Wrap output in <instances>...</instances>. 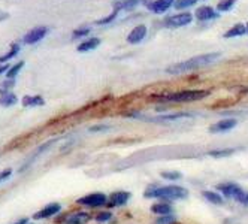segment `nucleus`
<instances>
[{
    "label": "nucleus",
    "instance_id": "obj_11",
    "mask_svg": "<svg viewBox=\"0 0 248 224\" xmlns=\"http://www.w3.org/2000/svg\"><path fill=\"white\" fill-rule=\"evenodd\" d=\"M236 119L235 118H224V119H220L216 124H212L209 127V132L211 133H224V132H229L236 127Z\"/></svg>",
    "mask_w": 248,
    "mask_h": 224
},
{
    "label": "nucleus",
    "instance_id": "obj_25",
    "mask_svg": "<svg viewBox=\"0 0 248 224\" xmlns=\"http://www.w3.org/2000/svg\"><path fill=\"white\" fill-rule=\"evenodd\" d=\"M160 177L163 179H166V181H173L175 182V181H180L183 178V174L178 170H165L160 174Z\"/></svg>",
    "mask_w": 248,
    "mask_h": 224
},
{
    "label": "nucleus",
    "instance_id": "obj_19",
    "mask_svg": "<svg viewBox=\"0 0 248 224\" xmlns=\"http://www.w3.org/2000/svg\"><path fill=\"white\" fill-rule=\"evenodd\" d=\"M236 151H238L236 148H217V149H211L208 152V156L214 159H226V157L233 156Z\"/></svg>",
    "mask_w": 248,
    "mask_h": 224
},
{
    "label": "nucleus",
    "instance_id": "obj_3",
    "mask_svg": "<svg viewBox=\"0 0 248 224\" xmlns=\"http://www.w3.org/2000/svg\"><path fill=\"white\" fill-rule=\"evenodd\" d=\"M211 96V90L196 89V90H181L173 93H165V94H155L154 99H157L162 103H193L199 102Z\"/></svg>",
    "mask_w": 248,
    "mask_h": 224
},
{
    "label": "nucleus",
    "instance_id": "obj_5",
    "mask_svg": "<svg viewBox=\"0 0 248 224\" xmlns=\"http://www.w3.org/2000/svg\"><path fill=\"white\" fill-rule=\"evenodd\" d=\"M108 194L96 192V193H90V194H85L79 199H77V203L81 206H85V208H102V206H106L108 203Z\"/></svg>",
    "mask_w": 248,
    "mask_h": 224
},
{
    "label": "nucleus",
    "instance_id": "obj_29",
    "mask_svg": "<svg viewBox=\"0 0 248 224\" xmlns=\"http://www.w3.org/2000/svg\"><path fill=\"white\" fill-rule=\"evenodd\" d=\"M94 220L100 224H105V223H109L112 220V212L111 211H100L96 214Z\"/></svg>",
    "mask_w": 248,
    "mask_h": 224
},
{
    "label": "nucleus",
    "instance_id": "obj_2",
    "mask_svg": "<svg viewBox=\"0 0 248 224\" xmlns=\"http://www.w3.org/2000/svg\"><path fill=\"white\" fill-rule=\"evenodd\" d=\"M221 54L220 53H209V54H202V56H198V57H193L190 60H186V61H181V63H175V64H170L166 72L169 75H183V74H187V72H191V71H196V69H202V67H206L212 63H216L217 60H220Z\"/></svg>",
    "mask_w": 248,
    "mask_h": 224
},
{
    "label": "nucleus",
    "instance_id": "obj_34",
    "mask_svg": "<svg viewBox=\"0 0 248 224\" xmlns=\"http://www.w3.org/2000/svg\"><path fill=\"white\" fill-rule=\"evenodd\" d=\"M14 85H15V79H6L5 82H2V85H0V94L8 93Z\"/></svg>",
    "mask_w": 248,
    "mask_h": 224
},
{
    "label": "nucleus",
    "instance_id": "obj_7",
    "mask_svg": "<svg viewBox=\"0 0 248 224\" xmlns=\"http://www.w3.org/2000/svg\"><path fill=\"white\" fill-rule=\"evenodd\" d=\"M132 197V193L130 192H124V190H118V192H114L109 194L108 197V206L109 209H114V208H121V206L127 205V202L130 200Z\"/></svg>",
    "mask_w": 248,
    "mask_h": 224
},
{
    "label": "nucleus",
    "instance_id": "obj_10",
    "mask_svg": "<svg viewBox=\"0 0 248 224\" xmlns=\"http://www.w3.org/2000/svg\"><path fill=\"white\" fill-rule=\"evenodd\" d=\"M62 211V205L54 202V203H48L46 206H44V208L41 211H38L36 214L33 215L34 220H46V218H51L54 217L56 214H59Z\"/></svg>",
    "mask_w": 248,
    "mask_h": 224
},
{
    "label": "nucleus",
    "instance_id": "obj_17",
    "mask_svg": "<svg viewBox=\"0 0 248 224\" xmlns=\"http://www.w3.org/2000/svg\"><path fill=\"white\" fill-rule=\"evenodd\" d=\"M202 197L206 200V202H209L211 205H217V206H220V205H223L224 203V196L220 193V192H212V190H203L202 192Z\"/></svg>",
    "mask_w": 248,
    "mask_h": 224
},
{
    "label": "nucleus",
    "instance_id": "obj_21",
    "mask_svg": "<svg viewBox=\"0 0 248 224\" xmlns=\"http://www.w3.org/2000/svg\"><path fill=\"white\" fill-rule=\"evenodd\" d=\"M100 45V39L99 38H92V39H87L82 44L78 45V53H88V51L96 49Z\"/></svg>",
    "mask_w": 248,
    "mask_h": 224
},
{
    "label": "nucleus",
    "instance_id": "obj_12",
    "mask_svg": "<svg viewBox=\"0 0 248 224\" xmlns=\"http://www.w3.org/2000/svg\"><path fill=\"white\" fill-rule=\"evenodd\" d=\"M88 221H92V215L88 212H84V211L74 212V214L66 215L63 218L64 224H87Z\"/></svg>",
    "mask_w": 248,
    "mask_h": 224
},
{
    "label": "nucleus",
    "instance_id": "obj_38",
    "mask_svg": "<svg viewBox=\"0 0 248 224\" xmlns=\"http://www.w3.org/2000/svg\"><path fill=\"white\" fill-rule=\"evenodd\" d=\"M9 71V66L8 64H2L0 66V75H2L3 72H8Z\"/></svg>",
    "mask_w": 248,
    "mask_h": 224
},
{
    "label": "nucleus",
    "instance_id": "obj_35",
    "mask_svg": "<svg viewBox=\"0 0 248 224\" xmlns=\"http://www.w3.org/2000/svg\"><path fill=\"white\" fill-rule=\"evenodd\" d=\"M11 175H12V170L11 169H5V170L0 172V184H2L3 181H6Z\"/></svg>",
    "mask_w": 248,
    "mask_h": 224
},
{
    "label": "nucleus",
    "instance_id": "obj_13",
    "mask_svg": "<svg viewBox=\"0 0 248 224\" xmlns=\"http://www.w3.org/2000/svg\"><path fill=\"white\" fill-rule=\"evenodd\" d=\"M194 16L198 18V21H209L218 18V12L216 9H212L211 6H201L194 12Z\"/></svg>",
    "mask_w": 248,
    "mask_h": 224
},
{
    "label": "nucleus",
    "instance_id": "obj_37",
    "mask_svg": "<svg viewBox=\"0 0 248 224\" xmlns=\"http://www.w3.org/2000/svg\"><path fill=\"white\" fill-rule=\"evenodd\" d=\"M9 18V14L8 12H3V11H0V21H5Z\"/></svg>",
    "mask_w": 248,
    "mask_h": 224
},
{
    "label": "nucleus",
    "instance_id": "obj_4",
    "mask_svg": "<svg viewBox=\"0 0 248 224\" xmlns=\"http://www.w3.org/2000/svg\"><path fill=\"white\" fill-rule=\"evenodd\" d=\"M193 114L190 112H170V114H160V115H153V117H142L139 118L144 119L147 123H157V124H168V123H178L183 119L191 118Z\"/></svg>",
    "mask_w": 248,
    "mask_h": 224
},
{
    "label": "nucleus",
    "instance_id": "obj_24",
    "mask_svg": "<svg viewBox=\"0 0 248 224\" xmlns=\"http://www.w3.org/2000/svg\"><path fill=\"white\" fill-rule=\"evenodd\" d=\"M20 49H21V46H20V44H12L11 45V49L8 51V53L5 54V56H2V57H0V63H6V61H9L11 59H14L16 54H18L20 53Z\"/></svg>",
    "mask_w": 248,
    "mask_h": 224
},
{
    "label": "nucleus",
    "instance_id": "obj_1",
    "mask_svg": "<svg viewBox=\"0 0 248 224\" xmlns=\"http://www.w3.org/2000/svg\"><path fill=\"white\" fill-rule=\"evenodd\" d=\"M145 199H158L165 202H178L184 200L188 197V190L181 185H160V184H150L145 192H144Z\"/></svg>",
    "mask_w": 248,
    "mask_h": 224
},
{
    "label": "nucleus",
    "instance_id": "obj_41",
    "mask_svg": "<svg viewBox=\"0 0 248 224\" xmlns=\"http://www.w3.org/2000/svg\"><path fill=\"white\" fill-rule=\"evenodd\" d=\"M27 224H29V223H27Z\"/></svg>",
    "mask_w": 248,
    "mask_h": 224
},
{
    "label": "nucleus",
    "instance_id": "obj_9",
    "mask_svg": "<svg viewBox=\"0 0 248 224\" xmlns=\"http://www.w3.org/2000/svg\"><path fill=\"white\" fill-rule=\"evenodd\" d=\"M48 31H49V29L48 27H45V26H39V27H34V29H31L26 36H24V44H27V45H33V44H38L39 41H42L46 34H48Z\"/></svg>",
    "mask_w": 248,
    "mask_h": 224
},
{
    "label": "nucleus",
    "instance_id": "obj_40",
    "mask_svg": "<svg viewBox=\"0 0 248 224\" xmlns=\"http://www.w3.org/2000/svg\"><path fill=\"white\" fill-rule=\"evenodd\" d=\"M245 27H247V33H248V23L245 24Z\"/></svg>",
    "mask_w": 248,
    "mask_h": 224
},
{
    "label": "nucleus",
    "instance_id": "obj_14",
    "mask_svg": "<svg viewBox=\"0 0 248 224\" xmlns=\"http://www.w3.org/2000/svg\"><path fill=\"white\" fill-rule=\"evenodd\" d=\"M150 209L157 217H160V215H170L173 212V208H172L170 202H165V200H158L157 203L151 205Z\"/></svg>",
    "mask_w": 248,
    "mask_h": 224
},
{
    "label": "nucleus",
    "instance_id": "obj_20",
    "mask_svg": "<svg viewBox=\"0 0 248 224\" xmlns=\"http://www.w3.org/2000/svg\"><path fill=\"white\" fill-rule=\"evenodd\" d=\"M21 103L26 108H34V106H44L45 100L42 96H24Z\"/></svg>",
    "mask_w": 248,
    "mask_h": 224
},
{
    "label": "nucleus",
    "instance_id": "obj_23",
    "mask_svg": "<svg viewBox=\"0 0 248 224\" xmlns=\"http://www.w3.org/2000/svg\"><path fill=\"white\" fill-rule=\"evenodd\" d=\"M16 102H18V97H16V96H15L14 93H11V91L0 94V106L8 108V106L15 105Z\"/></svg>",
    "mask_w": 248,
    "mask_h": 224
},
{
    "label": "nucleus",
    "instance_id": "obj_30",
    "mask_svg": "<svg viewBox=\"0 0 248 224\" xmlns=\"http://www.w3.org/2000/svg\"><path fill=\"white\" fill-rule=\"evenodd\" d=\"M196 2L198 0H175V9H180V11H183V9H187V8H190V6H193V5H196Z\"/></svg>",
    "mask_w": 248,
    "mask_h": 224
},
{
    "label": "nucleus",
    "instance_id": "obj_33",
    "mask_svg": "<svg viewBox=\"0 0 248 224\" xmlns=\"http://www.w3.org/2000/svg\"><path fill=\"white\" fill-rule=\"evenodd\" d=\"M118 12L120 11H117V9H114L108 16H105V18H102V20H97V24L99 26H106V24H111L115 18H117V15H118Z\"/></svg>",
    "mask_w": 248,
    "mask_h": 224
},
{
    "label": "nucleus",
    "instance_id": "obj_36",
    "mask_svg": "<svg viewBox=\"0 0 248 224\" xmlns=\"http://www.w3.org/2000/svg\"><path fill=\"white\" fill-rule=\"evenodd\" d=\"M111 127L109 126H103V124H100V126H93V127H90V132L92 133H96V132H106V130H109Z\"/></svg>",
    "mask_w": 248,
    "mask_h": 224
},
{
    "label": "nucleus",
    "instance_id": "obj_27",
    "mask_svg": "<svg viewBox=\"0 0 248 224\" xmlns=\"http://www.w3.org/2000/svg\"><path fill=\"white\" fill-rule=\"evenodd\" d=\"M236 2L238 0H220L218 5H217V11L218 12H227L236 5Z\"/></svg>",
    "mask_w": 248,
    "mask_h": 224
},
{
    "label": "nucleus",
    "instance_id": "obj_39",
    "mask_svg": "<svg viewBox=\"0 0 248 224\" xmlns=\"http://www.w3.org/2000/svg\"><path fill=\"white\" fill-rule=\"evenodd\" d=\"M29 221H27V218H21V220H16L14 224H27Z\"/></svg>",
    "mask_w": 248,
    "mask_h": 224
},
{
    "label": "nucleus",
    "instance_id": "obj_18",
    "mask_svg": "<svg viewBox=\"0 0 248 224\" xmlns=\"http://www.w3.org/2000/svg\"><path fill=\"white\" fill-rule=\"evenodd\" d=\"M245 33H247V27H245V24L238 23V24L232 26V27H230V29L224 33V38H226V39L239 38V36H244Z\"/></svg>",
    "mask_w": 248,
    "mask_h": 224
},
{
    "label": "nucleus",
    "instance_id": "obj_31",
    "mask_svg": "<svg viewBox=\"0 0 248 224\" xmlns=\"http://www.w3.org/2000/svg\"><path fill=\"white\" fill-rule=\"evenodd\" d=\"M176 223V218L175 215H160L154 220V224H175Z\"/></svg>",
    "mask_w": 248,
    "mask_h": 224
},
{
    "label": "nucleus",
    "instance_id": "obj_22",
    "mask_svg": "<svg viewBox=\"0 0 248 224\" xmlns=\"http://www.w3.org/2000/svg\"><path fill=\"white\" fill-rule=\"evenodd\" d=\"M142 2H144V0H123V2H118V3L114 5V9H117V11H129V9L136 8Z\"/></svg>",
    "mask_w": 248,
    "mask_h": 224
},
{
    "label": "nucleus",
    "instance_id": "obj_16",
    "mask_svg": "<svg viewBox=\"0 0 248 224\" xmlns=\"http://www.w3.org/2000/svg\"><path fill=\"white\" fill-rule=\"evenodd\" d=\"M173 5H175V0H154V2L148 5V8L155 14H163Z\"/></svg>",
    "mask_w": 248,
    "mask_h": 224
},
{
    "label": "nucleus",
    "instance_id": "obj_15",
    "mask_svg": "<svg viewBox=\"0 0 248 224\" xmlns=\"http://www.w3.org/2000/svg\"><path fill=\"white\" fill-rule=\"evenodd\" d=\"M147 36V27L144 24H140V26H136L130 33H129V36H127V42L135 45V44H139L140 41H144Z\"/></svg>",
    "mask_w": 248,
    "mask_h": 224
},
{
    "label": "nucleus",
    "instance_id": "obj_28",
    "mask_svg": "<svg viewBox=\"0 0 248 224\" xmlns=\"http://www.w3.org/2000/svg\"><path fill=\"white\" fill-rule=\"evenodd\" d=\"M23 66H24V61H20V63L14 64L12 67H9V71L6 72V79H15V76L18 75V72L23 69Z\"/></svg>",
    "mask_w": 248,
    "mask_h": 224
},
{
    "label": "nucleus",
    "instance_id": "obj_32",
    "mask_svg": "<svg viewBox=\"0 0 248 224\" xmlns=\"http://www.w3.org/2000/svg\"><path fill=\"white\" fill-rule=\"evenodd\" d=\"M233 200H235V202H238L239 205L245 206V208H248V192H247V190H244V188H242V190L238 193V196H236Z\"/></svg>",
    "mask_w": 248,
    "mask_h": 224
},
{
    "label": "nucleus",
    "instance_id": "obj_6",
    "mask_svg": "<svg viewBox=\"0 0 248 224\" xmlns=\"http://www.w3.org/2000/svg\"><path fill=\"white\" fill-rule=\"evenodd\" d=\"M193 21V15L188 12H181V14H175L170 15L165 20V26L169 29H178V27H184L187 24H190Z\"/></svg>",
    "mask_w": 248,
    "mask_h": 224
},
{
    "label": "nucleus",
    "instance_id": "obj_8",
    "mask_svg": "<svg viewBox=\"0 0 248 224\" xmlns=\"http://www.w3.org/2000/svg\"><path fill=\"white\" fill-rule=\"evenodd\" d=\"M216 190L220 192L224 196V199H232L233 200L238 196V193L242 190V187L238 182L230 181V182H220V184H217Z\"/></svg>",
    "mask_w": 248,
    "mask_h": 224
},
{
    "label": "nucleus",
    "instance_id": "obj_26",
    "mask_svg": "<svg viewBox=\"0 0 248 224\" xmlns=\"http://www.w3.org/2000/svg\"><path fill=\"white\" fill-rule=\"evenodd\" d=\"M90 31H92V29L90 27H87V26H84V27H78V29H75L74 31H72V38L74 41H77V39H81V38H85V36H88L90 34Z\"/></svg>",
    "mask_w": 248,
    "mask_h": 224
}]
</instances>
